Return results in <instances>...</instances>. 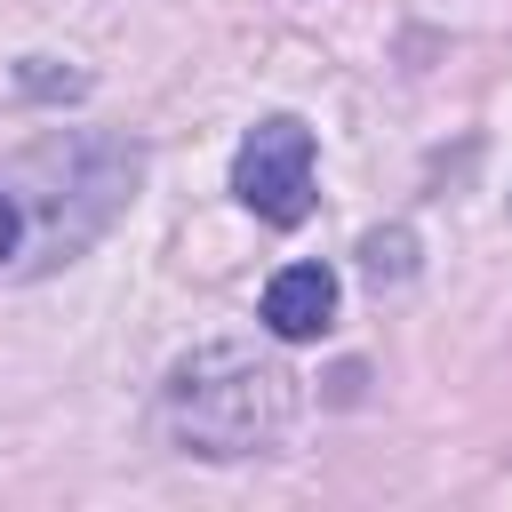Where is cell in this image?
<instances>
[{"label": "cell", "instance_id": "6da1fadb", "mask_svg": "<svg viewBox=\"0 0 512 512\" xmlns=\"http://www.w3.org/2000/svg\"><path fill=\"white\" fill-rule=\"evenodd\" d=\"M232 192L264 216V224H304L312 216V128L272 112L240 136L232 152Z\"/></svg>", "mask_w": 512, "mask_h": 512}, {"label": "cell", "instance_id": "7a4b0ae2", "mask_svg": "<svg viewBox=\"0 0 512 512\" xmlns=\"http://www.w3.org/2000/svg\"><path fill=\"white\" fill-rule=\"evenodd\" d=\"M336 320V272L328 264H280L264 280V328L280 344H312Z\"/></svg>", "mask_w": 512, "mask_h": 512}, {"label": "cell", "instance_id": "3957f363", "mask_svg": "<svg viewBox=\"0 0 512 512\" xmlns=\"http://www.w3.org/2000/svg\"><path fill=\"white\" fill-rule=\"evenodd\" d=\"M360 256H368V272H376V280H384V272H408V240H400V232H392V240L376 232V240H368Z\"/></svg>", "mask_w": 512, "mask_h": 512}, {"label": "cell", "instance_id": "277c9868", "mask_svg": "<svg viewBox=\"0 0 512 512\" xmlns=\"http://www.w3.org/2000/svg\"><path fill=\"white\" fill-rule=\"evenodd\" d=\"M16 240H24V208H16V192H0V264L16 256Z\"/></svg>", "mask_w": 512, "mask_h": 512}]
</instances>
